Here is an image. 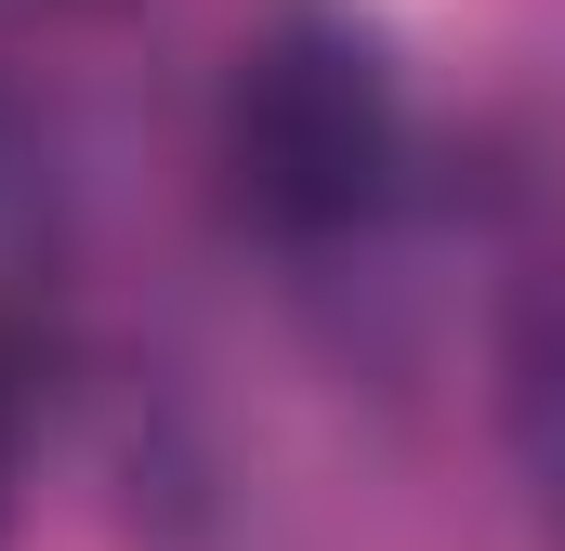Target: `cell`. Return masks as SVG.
I'll use <instances>...</instances> for the list:
<instances>
[{
	"label": "cell",
	"instance_id": "1",
	"mask_svg": "<svg viewBox=\"0 0 565 551\" xmlns=\"http://www.w3.org/2000/svg\"><path fill=\"white\" fill-rule=\"evenodd\" d=\"M395 158H408V119H395V79H382L369 40L277 26V40L237 53L224 119H211V171H224V210L237 224H264L289 250L355 237L395 197Z\"/></svg>",
	"mask_w": 565,
	"mask_h": 551
},
{
	"label": "cell",
	"instance_id": "2",
	"mask_svg": "<svg viewBox=\"0 0 565 551\" xmlns=\"http://www.w3.org/2000/svg\"><path fill=\"white\" fill-rule=\"evenodd\" d=\"M526 446H540V473H553V499H565V328L526 342Z\"/></svg>",
	"mask_w": 565,
	"mask_h": 551
},
{
	"label": "cell",
	"instance_id": "3",
	"mask_svg": "<svg viewBox=\"0 0 565 551\" xmlns=\"http://www.w3.org/2000/svg\"><path fill=\"white\" fill-rule=\"evenodd\" d=\"M13 460H26V355L0 328V512H13Z\"/></svg>",
	"mask_w": 565,
	"mask_h": 551
}]
</instances>
